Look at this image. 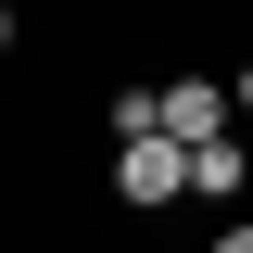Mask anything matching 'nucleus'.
Wrapping results in <instances>:
<instances>
[{
	"instance_id": "f257e3e1",
	"label": "nucleus",
	"mask_w": 253,
	"mask_h": 253,
	"mask_svg": "<svg viewBox=\"0 0 253 253\" xmlns=\"http://www.w3.org/2000/svg\"><path fill=\"white\" fill-rule=\"evenodd\" d=\"M190 190V139H114V203H139V215H152V203H177Z\"/></svg>"
},
{
	"instance_id": "f03ea898",
	"label": "nucleus",
	"mask_w": 253,
	"mask_h": 253,
	"mask_svg": "<svg viewBox=\"0 0 253 253\" xmlns=\"http://www.w3.org/2000/svg\"><path fill=\"white\" fill-rule=\"evenodd\" d=\"M228 114H241V89H215V76H177L165 89V139H228Z\"/></svg>"
},
{
	"instance_id": "7ed1b4c3",
	"label": "nucleus",
	"mask_w": 253,
	"mask_h": 253,
	"mask_svg": "<svg viewBox=\"0 0 253 253\" xmlns=\"http://www.w3.org/2000/svg\"><path fill=\"white\" fill-rule=\"evenodd\" d=\"M241 139H190V203H241Z\"/></svg>"
},
{
	"instance_id": "20e7f679",
	"label": "nucleus",
	"mask_w": 253,
	"mask_h": 253,
	"mask_svg": "<svg viewBox=\"0 0 253 253\" xmlns=\"http://www.w3.org/2000/svg\"><path fill=\"white\" fill-rule=\"evenodd\" d=\"M165 126V89H114V139H152Z\"/></svg>"
},
{
	"instance_id": "39448f33",
	"label": "nucleus",
	"mask_w": 253,
	"mask_h": 253,
	"mask_svg": "<svg viewBox=\"0 0 253 253\" xmlns=\"http://www.w3.org/2000/svg\"><path fill=\"white\" fill-rule=\"evenodd\" d=\"M215 253H253V228H215Z\"/></svg>"
},
{
	"instance_id": "423d86ee",
	"label": "nucleus",
	"mask_w": 253,
	"mask_h": 253,
	"mask_svg": "<svg viewBox=\"0 0 253 253\" xmlns=\"http://www.w3.org/2000/svg\"><path fill=\"white\" fill-rule=\"evenodd\" d=\"M228 89H241V114H253V63H241V76H228Z\"/></svg>"
},
{
	"instance_id": "0eeeda50",
	"label": "nucleus",
	"mask_w": 253,
	"mask_h": 253,
	"mask_svg": "<svg viewBox=\"0 0 253 253\" xmlns=\"http://www.w3.org/2000/svg\"><path fill=\"white\" fill-rule=\"evenodd\" d=\"M0 51H13V0H0Z\"/></svg>"
}]
</instances>
